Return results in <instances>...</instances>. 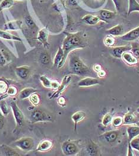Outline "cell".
Wrapping results in <instances>:
<instances>
[{"label": "cell", "instance_id": "1", "mask_svg": "<svg viewBox=\"0 0 139 156\" xmlns=\"http://www.w3.org/2000/svg\"><path fill=\"white\" fill-rule=\"evenodd\" d=\"M66 37L63 40L62 49L64 52V60L66 62L70 53L77 49L84 48L88 45L87 39L81 32L75 33L64 32Z\"/></svg>", "mask_w": 139, "mask_h": 156}, {"label": "cell", "instance_id": "2", "mask_svg": "<svg viewBox=\"0 0 139 156\" xmlns=\"http://www.w3.org/2000/svg\"><path fill=\"white\" fill-rule=\"evenodd\" d=\"M69 70L72 74L84 76L91 73L89 67L86 66L79 56L71 54L69 58Z\"/></svg>", "mask_w": 139, "mask_h": 156}, {"label": "cell", "instance_id": "3", "mask_svg": "<svg viewBox=\"0 0 139 156\" xmlns=\"http://www.w3.org/2000/svg\"><path fill=\"white\" fill-rule=\"evenodd\" d=\"M61 150L65 156H76L79 153L80 148L77 141L68 140L62 144Z\"/></svg>", "mask_w": 139, "mask_h": 156}, {"label": "cell", "instance_id": "4", "mask_svg": "<svg viewBox=\"0 0 139 156\" xmlns=\"http://www.w3.org/2000/svg\"><path fill=\"white\" fill-rule=\"evenodd\" d=\"M121 135V131L116 129L105 132L99 135V141L107 144H114L118 141Z\"/></svg>", "mask_w": 139, "mask_h": 156}, {"label": "cell", "instance_id": "5", "mask_svg": "<svg viewBox=\"0 0 139 156\" xmlns=\"http://www.w3.org/2000/svg\"><path fill=\"white\" fill-rule=\"evenodd\" d=\"M30 119L32 123L53 121V118L51 115L40 109H35L31 113Z\"/></svg>", "mask_w": 139, "mask_h": 156}, {"label": "cell", "instance_id": "6", "mask_svg": "<svg viewBox=\"0 0 139 156\" xmlns=\"http://www.w3.org/2000/svg\"><path fill=\"white\" fill-rule=\"evenodd\" d=\"M14 145L24 151H30L34 148V141L31 137H23L14 143Z\"/></svg>", "mask_w": 139, "mask_h": 156}, {"label": "cell", "instance_id": "7", "mask_svg": "<svg viewBox=\"0 0 139 156\" xmlns=\"http://www.w3.org/2000/svg\"><path fill=\"white\" fill-rule=\"evenodd\" d=\"M10 106L16 121V126L17 127L23 126L24 124V116L22 111L17 106V103L15 101H10Z\"/></svg>", "mask_w": 139, "mask_h": 156}, {"label": "cell", "instance_id": "8", "mask_svg": "<svg viewBox=\"0 0 139 156\" xmlns=\"http://www.w3.org/2000/svg\"><path fill=\"white\" fill-rule=\"evenodd\" d=\"M72 77L71 75H66L62 78L61 83H60V85L57 89L55 90V91L51 95L50 97V99H53L55 98H58L59 96H61V94L65 91V90L67 89V87L69 86L71 81Z\"/></svg>", "mask_w": 139, "mask_h": 156}, {"label": "cell", "instance_id": "9", "mask_svg": "<svg viewBox=\"0 0 139 156\" xmlns=\"http://www.w3.org/2000/svg\"><path fill=\"white\" fill-rule=\"evenodd\" d=\"M121 59L129 66H134L139 64L137 59L130 50L124 52L122 55Z\"/></svg>", "mask_w": 139, "mask_h": 156}, {"label": "cell", "instance_id": "10", "mask_svg": "<svg viewBox=\"0 0 139 156\" xmlns=\"http://www.w3.org/2000/svg\"><path fill=\"white\" fill-rule=\"evenodd\" d=\"M54 146V143L49 139H44L39 142L36 148V151L46 153L50 151Z\"/></svg>", "mask_w": 139, "mask_h": 156}, {"label": "cell", "instance_id": "11", "mask_svg": "<svg viewBox=\"0 0 139 156\" xmlns=\"http://www.w3.org/2000/svg\"><path fill=\"white\" fill-rule=\"evenodd\" d=\"M139 38V26L132 29L123 35L120 36V39L126 42L134 41Z\"/></svg>", "mask_w": 139, "mask_h": 156}, {"label": "cell", "instance_id": "12", "mask_svg": "<svg viewBox=\"0 0 139 156\" xmlns=\"http://www.w3.org/2000/svg\"><path fill=\"white\" fill-rule=\"evenodd\" d=\"M131 45H124L110 48V54L116 58H121L123 53L127 51L131 50Z\"/></svg>", "mask_w": 139, "mask_h": 156}, {"label": "cell", "instance_id": "13", "mask_svg": "<svg viewBox=\"0 0 139 156\" xmlns=\"http://www.w3.org/2000/svg\"><path fill=\"white\" fill-rule=\"evenodd\" d=\"M99 80L94 77H85L81 79L78 83V86L80 87H88L100 84Z\"/></svg>", "mask_w": 139, "mask_h": 156}, {"label": "cell", "instance_id": "14", "mask_svg": "<svg viewBox=\"0 0 139 156\" xmlns=\"http://www.w3.org/2000/svg\"><path fill=\"white\" fill-rule=\"evenodd\" d=\"M49 32L48 30L46 27H44L42 29H41L37 34V41L41 42L45 48H48L49 44L48 42V38Z\"/></svg>", "mask_w": 139, "mask_h": 156}, {"label": "cell", "instance_id": "15", "mask_svg": "<svg viewBox=\"0 0 139 156\" xmlns=\"http://www.w3.org/2000/svg\"><path fill=\"white\" fill-rule=\"evenodd\" d=\"M53 64L54 67H58V68H62L65 64L64 60V52L61 47L58 48L57 54L54 57Z\"/></svg>", "mask_w": 139, "mask_h": 156}, {"label": "cell", "instance_id": "16", "mask_svg": "<svg viewBox=\"0 0 139 156\" xmlns=\"http://www.w3.org/2000/svg\"><path fill=\"white\" fill-rule=\"evenodd\" d=\"M15 73L18 77L23 80H26L29 78L30 74V70L29 67L20 66L15 68Z\"/></svg>", "mask_w": 139, "mask_h": 156}, {"label": "cell", "instance_id": "17", "mask_svg": "<svg viewBox=\"0 0 139 156\" xmlns=\"http://www.w3.org/2000/svg\"><path fill=\"white\" fill-rule=\"evenodd\" d=\"M86 152L89 156H98L99 153V147L92 140H89L86 147Z\"/></svg>", "mask_w": 139, "mask_h": 156}, {"label": "cell", "instance_id": "18", "mask_svg": "<svg viewBox=\"0 0 139 156\" xmlns=\"http://www.w3.org/2000/svg\"><path fill=\"white\" fill-rule=\"evenodd\" d=\"M124 125H138L139 121L136 115L132 112H128L124 116Z\"/></svg>", "mask_w": 139, "mask_h": 156}, {"label": "cell", "instance_id": "19", "mask_svg": "<svg viewBox=\"0 0 139 156\" xmlns=\"http://www.w3.org/2000/svg\"><path fill=\"white\" fill-rule=\"evenodd\" d=\"M127 134L128 136V145L130 144V141L134 138L139 135V126L136 125H130L127 128Z\"/></svg>", "mask_w": 139, "mask_h": 156}, {"label": "cell", "instance_id": "20", "mask_svg": "<svg viewBox=\"0 0 139 156\" xmlns=\"http://www.w3.org/2000/svg\"><path fill=\"white\" fill-rule=\"evenodd\" d=\"M86 114L84 111H79L75 113H74L71 116V119L73 122H74V130H77V124L81 121H83L86 118Z\"/></svg>", "mask_w": 139, "mask_h": 156}, {"label": "cell", "instance_id": "21", "mask_svg": "<svg viewBox=\"0 0 139 156\" xmlns=\"http://www.w3.org/2000/svg\"><path fill=\"white\" fill-rule=\"evenodd\" d=\"M82 22L88 25H96L101 21H102L99 16L87 14L81 18Z\"/></svg>", "mask_w": 139, "mask_h": 156}, {"label": "cell", "instance_id": "22", "mask_svg": "<svg viewBox=\"0 0 139 156\" xmlns=\"http://www.w3.org/2000/svg\"><path fill=\"white\" fill-rule=\"evenodd\" d=\"M133 150H137L139 152V135L134 138L130 143V144L128 145V156H134Z\"/></svg>", "mask_w": 139, "mask_h": 156}, {"label": "cell", "instance_id": "23", "mask_svg": "<svg viewBox=\"0 0 139 156\" xmlns=\"http://www.w3.org/2000/svg\"><path fill=\"white\" fill-rule=\"evenodd\" d=\"M23 25V22L21 20H13L7 23L4 27L5 30H20Z\"/></svg>", "mask_w": 139, "mask_h": 156}, {"label": "cell", "instance_id": "24", "mask_svg": "<svg viewBox=\"0 0 139 156\" xmlns=\"http://www.w3.org/2000/svg\"><path fill=\"white\" fill-rule=\"evenodd\" d=\"M0 151L3 156H20V154L16 150L5 144H2L0 146Z\"/></svg>", "mask_w": 139, "mask_h": 156}, {"label": "cell", "instance_id": "25", "mask_svg": "<svg viewBox=\"0 0 139 156\" xmlns=\"http://www.w3.org/2000/svg\"><path fill=\"white\" fill-rule=\"evenodd\" d=\"M37 90L35 89L34 88H32V87L24 88V89L22 90L18 93L19 99L21 101L28 99L32 94H33L34 93H35V92H37Z\"/></svg>", "mask_w": 139, "mask_h": 156}, {"label": "cell", "instance_id": "26", "mask_svg": "<svg viewBox=\"0 0 139 156\" xmlns=\"http://www.w3.org/2000/svg\"><path fill=\"white\" fill-rule=\"evenodd\" d=\"M116 16V12L114 11H109L106 10H101L99 12V17L102 21L109 20L113 19Z\"/></svg>", "mask_w": 139, "mask_h": 156}, {"label": "cell", "instance_id": "27", "mask_svg": "<svg viewBox=\"0 0 139 156\" xmlns=\"http://www.w3.org/2000/svg\"><path fill=\"white\" fill-rule=\"evenodd\" d=\"M123 27L121 24H118L106 30V33H107L108 34H110L113 36H120L123 34Z\"/></svg>", "mask_w": 139, "mask_h": 156}, {"label": "cell", "instance_id": "28", "mask_svg": "<svg viewBox=\"0 0 139 156\" xmlns=\"http://www.w3.org/2000/svg\"><path fill=\"white\" fill-rule=\"evenodd\" d=\"M0 37L6 39V40H9V41H18V42H22V39L15 35H13L12 34H10L5 30H0Z\"/></svg>", "mask_w": 139, "mask_h": 156}, {"label": "cell", "instance_id": "29", "mask_svg": "<svg viewBox=\"0 0 139 156\" xmlns=\"http://www.w3.org/2000/svg\"><path fill=\"white\" fill-rule=\"evenodd\" d=\"M133 12H139V3L137 0H128V15Z\"/></svg>", "mask_w": 139, "mask_h": 156}, {"label": "cell", "instance_id": "30", "mask_svg": "<svg viewBox=\"0 0 139 156\" xmlns=\"http://www.w3.org/2000/svg\"><path fill=\"white\" fill-rule=\"evenodd\" d=\"M113 118H114V113L111 112H108L104 116L102 119L101 123L103 126H104L105 127H107L112 123Z\"/></svg>", "mask_w": 139, "mask_h": 156}, {"label": "cell", "instance_id": "31", "mask_svg": "<svg viewBox=\"0 0 139 156\" xmlns=\"http://www.w3.org/2000/svg\"><path fill=\"white\" fill-rule=\"evenodd\" d=\"M28 99L29 101L30 102V103L34 106H37L41 102L40 95L37 94L36 92L32 94Z\"/></svg>", "mask_w": 139, "mask_h": 156}, {"label": "cell", "instance_id": "32", "mask_svg": "<svg viewBox=\"0 0 139 156\" xmlns=\"http://www.w3.org/2000/svg\"><path fill=\"white\" fill-rule=\"evenodd\" d=\"M0 110L5 116H7L10 113V107L4 99L0 101Z\"/></svg>", "mask_w": 139, "mask_h": 156}, {"label": "cell", "instance_id": "33", "mask_svg": "<svg viewBox=\"0 0 139 156\" xmlns=\"http://www.w3.org/2000/svg\"><path fill=\"white\" fill-rule=\"evenodd\" d=\"M14 4V0H2L0 3V12L10 9Z\"/></svg>", "mask_w": 139, "mask_h": 156}, {"label": "cell", "instance_id": "34", "mask_svg": "<svg viewBox=\"0 0 139 156\" xmlns=\"http://www.w3.org/2000/svg\"><path fill=\"white\" fill-rule=\"evenodd\" d=\"M104 44L107 47H109V48L113 47L114 45L116 44V39L114 38V36L110 34H107L104 37Z\"/></svg>", "mask_w": 139, "mask_h": 156}, {"label": "cell", "instance_id": "35", "mask_svg": "<svg viewBox=\"0 0 139 156\" xmlns=\"http://www.w3.org/2000/svg\"><path fill=\"white\" fill-rule=\"evenodd\" d=\"M39 80L44 87L47 88V89H51L52 81L50 79H49L46 76H41L39 77Z\"/></svg>", "mask_w": 139, "mask_h": 156}, {"label": "cell", "instance_id": "36", "mask_svg": "<svg viewBox=\"0 0 139 156\" xmlns=\"http://www.w3.org/2000/svg\"><path fill=\"white\" fill-rule=\"evenodd\" d=\"M112 125L116 129L120 128L123 125H124V118L122 116H116L113 118Z\"/></svg>", "mask_w": 139, "mask_h": 156}, {"label": "cell", "instance_id": "37", "mask_svg": "<svg viewBox=\"0 0 139 156\" xmlns=\"http://www.w3.org/2000/svg\"><path fill=\"white\" fill-rule=\"evenodd\" d=\"M131 51L133 52L134 55L136 57L139 61V45L136 42H133L131 45Z\"/></svg>", "mask_w": 139, "mask_h": 156}, {"label": "cell", "instance_id": "38", "mask_svg": "<svg viewBox=\"0 0 139 156\" xmlns=\"http://www.w3.org/2000/svg\"><path fill=\"white\" fill-rule=\"evenodd\" d=\"M9 87V84L5 81L0 80V95L6 94Z\"/></svg>", "mask_w": 139, "mask_h": 156}, {"label": "cell", "instance_id": "39", "mask_svg": "<svg viewBox=\"0 0 139 156\" xmlns=\"http://www.w3.org/2000/svg\"><path fill=\"white\" fill-rule=\"evenodd\" d=\"M40 60L43 64H48L51 62V57L47 52L42 53L40 56Z\"/></svg>", "mask_w": 139, "mask_h": 156}, {"label": "cell", "instance_id": "40", "mask_svg": "<svg viewBox=\"0 0 139 156\" xmlns=\"http://www.w3.org/2000/svg\"><path fill=\"white\" fill-rule=\"evenodd\" d=\"M24 22L27 25V26L29 27V28L33 29L36 26L34 21L33 20L32 17L29 15H27L24 17Z\"/></svg>", "mask_w": 139, "mask_h": 156}, {"label": "cell", "instance_id": "41", "mask_svg": "<svg viewBox=\"0 0 139 156\" xmlns=\"http://www.w3.org/2000/svg\"><path fill=\"white\" fill-rule=\"evenodd\" d=\"M6 93L7 94V95L9 96L14 97V96H16L18 94L19 92H18V89L16 87H15V86H9Z\"/></svg>", "mask_w": 139, "mask_h": 156}, {"label": "cell", "instance_id": "42", "mask_svg": "<svg viewBox=\"0 0 139 156\" xmlns=\"http://www.w3.org/2000/svg\"><path fill=\"white\" fill-rule=\"evenodd\" d=\"M57 103L61 107H65L66 106V98L62 96H59L58 98V100H57Z\"/></svg>", "mask_w": 139, "mask_h": 156}, {"label": "cell", "instance_id": "43", "mask_svg": "<svg viewBox=\"0 0 139 156\" xmlns=\"http://www.w3.org/2000/svg\"><path fill=\"white\" fill-rule=\"evenodd\" d=\"M114 3L116 10L118 11H120L122 9V0H112Z\"/></svg>", "mask_w": 139, "mask_h": 156}, {"label": "cell", "instance_id": "44", "mask_svg": "<svg viewBox=\"0 0 139 156\" xmlns=\"http://www.w3.org/2000/svg\"><path fill=\"white\" fill-rule=\"evenodd\" d=\"M5 116L3 115L2 112L0 110V130L2 129L4 126L5 123Z\"/></svg>", "mask_w": 139, "mask_h": 156}, {"label": "cell", "instance_id": "45", "mask_svg": "<svg viewBox=\"0 0 139 156\" xmlns=\"http://www.w3.org/2000/svg\"><path fill=\"white\" fill-rule=\"evenodd\" d=\"M59 85H60V83H59L58 81H52L51 89L56 90L59 87Z\"/></svg>", "mask_w": 139, "mask_h": 156}, {"label": "cell", "instance_id": "46", "mask_svg": "<svg viewBox=\"0 0 139 156\" xmlns=\"http://www.w3.org/2000/svg\"><path fill=\"white\" fill-rule=\"evenodd\" d=\"M93 69L94 71L98 73L99 72V71H101V69H102V68L101 65L99 64H95L93 66Z\"/></svg>", "mask_w": 139, "mask_h": 156}, {"label": "cell", "instance_id": "47", "mask_svg": "<svg viewBox=\"0 0 139 156\" xmlns=\"http://www.w3.org/2000/svg\"><path fill=\"white\" fill-rule=\"evenodd\" d=\"M97 74H98V76L100 78H104L106 76V72L103 69H101V71L98 72Z\"/></svg>", "mask_w": 139, "mask_h": 156}, {"label": "cell", "instance_id": "48", "mask_svg": "<svg viewBox=\"0 0 139 156\" xmlns=\"http://www.w3.org/2000/svg\"><path fill=\"white\" fill-rule=\"evenodd\" d=\"M5 58L4 55L0 54V65H5Z\"/></svg>", "mask_w": 139, "mask_h": 156}, {"label": "cell", "instance_id": "49", "mask_svg": "<svg viewBox=\"0 0 139 156\" xmlns=\"http://www.w3.org/2000/svg\"><path fill=\"white\" fill-rule=\"evenodd\" d=\"M68 2H69V5H71L72 6L73 5H76L77 4V3H76L75 0H68Z\"/></svg>", "mask_w": 139, "mask_h": 156}, {"label": "cell", "instance_id": "50", "mask_svg": "<svg viewBox=\"0 0 139 156\" xmlns=\"http://www.w3.org/2000/svg\"><path fill=\"white\" fill-rule=\"evenodd\" d=\"M9 96L7 95V94L6 93V94H3V95H1V96H0V101L1 100H2V99H5L7 97H8Z\"/></svg>", "mask_w": 139, "mask_h": 156}, {"label": "cell", "instance_id": "51", "mask_svg": "<svg viewBox=\"0 0 139 156\" xmlns=\"http://www.w3.org/2000/svg\"><path fill=\"white\" fill-rule=\"evenodd\" d=\"M136 112H137L138 113H139V107L136 109Z\"/></svg>", "mask_w": 139, "mask_h": 156}, {"label": "cell", "instance_id": "52", "mask_svg": "<svg viewBox=\"0 0 139 156\" xmlns=\"http://www.w3.org/2000/svg\"><path fill=\"white\" fill-rule=\"evenodd\" d=\"M15 1H25V0H15Z\"/></svg>", "mask_w": 139, "mask_h": 156}, {"label": "cell", "instance_id": "53", "mask_svg": "<svg viewBox=\"0 0 139 156\" xmlns=\"http://www.w3.org/2000/svg\"></svg>", "mask_w": 139, "mask_h": 156}]
</instances>
